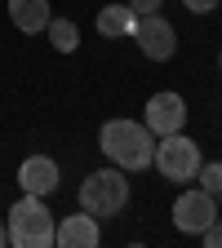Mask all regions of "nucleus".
Returning <instances> with one entry per match:
<instances>
[{
  "mask_svg": "<svg viewBox=\"0 0 222 248\" xmlns=\"http://www.w3.org/2000/svg\"><path fill=\"white\" fill-rule=\"evenodd\" d=\"M98 151L124 173H138L151 169V155H155V133L138 120H107L98 129Z\"/></svg>",
  "mask_w": 222,
  "mask_h": 248,
  "instance_id": "obj_1",
  "label": "nucleus"
},
{
  "mask_svg": "<svg viewBox=\"0 0 222 248\" xmlns=\"http://www.w3.org/2000/svg\"><path fill=\"white\" fill-rule=\"evenodd\" d=\"M5 226H9V244L14 248H53V231H58V217L49 213L45 195H27L9 208L5 217Z\"/></svg>",
  "mask_w": 222,
  "mask_h": 248,
  "instance_id": "obj_2",
  "label": "nucleus"
},
{
  "mask_svg": "<svg viewBox=\"0 0 222 248\" xmlns=\"http://www.w3.org/2000/svg\"><path fill=\"white\" fill-rule=\"evenodd\" d=\"M124 204H129V177H124V169L111 164V169H98L80 182V208L93 213L98 222L124 213Z\"/></svg>",
  "mask_w": 222,
  "mask_h": 248,
  "instance_id": "obj_3",
  "label": "nucleus"
},
{
  "mask_svg": "<svg viewBox=\"0 0 222 248\" xmlns=\"http://www.w3.org/2000/svg\"><path fill=\"white\" fill-rule=\"evenodd\" d=\"M151 164L160 169L165 182H196L200 173V146L187 138V133H165L160 142H155V155H151Z\"/></svg>",
  "mask_w": 222,
  "mask_h": 248,
  "instance_id": "obj_4",
  "label": "nucleus"
},
{
  "mask_svg": "<svg viewBox=\"0 0 222 248\" xmlns=\"http://www.w3.org/2000/svg\"><path fill=\"white\" fill-rule=\"evenodd\" d=\"M218 222V195H209L205 186H196V191H182L173 200V226L182 235H200L205 226Z\"/></svg>",
  "mask_w": 222,
  "mask_h": 248,
  "instance_id": "obj_5",
  "label": "nucleus"
},
{
  "mask_svg": "<svg viewBox=\"0 0 222 248\" xmlns=\"http://www.w3.org/2000/svg\"><path fill=\"white\" fill-rule=\"evenodd\" d=\"M134 40H138L142 58H151V62H169V58L178 53V36H173L169 18H160V14H147V18H138V27H134Z\"/></svg>",
  "mask_w": 222,
  "mask_h": 248,
  "instance_id": "obj_6",
  "label": "nucleus"
},
{
  "mask_svg": "<svg viewBox=\"0 0 222 248\" xmlns=\"http://www.w3.org/2000/svg\"><path fill=\"white\" fill-rule=\"evenodd\" d=\"M142 124L155 133V138H165V133H182V124H187V102H182V93H151L147 98V111H142Z\"/></svg>",
  "mask_w": 222,
  "mask_h": 248,
  "instance_id": "obj_7",
  "label": "nucleus"
},
{
  "mask_svg": "<svg viewBox=\"0 0 222 248\" xmlns=\"http://www.w3.org/2000/svg\"><path fill=\"white\" fill-rule=\"evenodd\" d=\"M102 231H98V217L93 213H71V217H58V231H53V244L58 248H98Z\"/></svg>",
  "mask_w": 222,
  "mask_h": 248,
  "instance_id": "obj_8",
  "label": "nucleus"
},
{
  "mask_svg": "<svg viewBox=\"0 0 222 248\" xmlns=\"http://www.w3.org/2000/svg\"><path fill=\"white\" fill-rule=\"evenodd\" d=\"M58 182H62V173H58V164L49 160V155H27V160L18 164V186L27 195H53Z\"/></svg>",
  "mask_w": 222,
  "mask_h": 248,
  "instance_id": "obj_9",
  "label": "nucleus"
},
{
  "mask_svg": "<svg viewBox=\"0 0 222 248\" xmlns=\"http://www.w3.org/2000/svg\"><path fill=\"white\" fill-rule=\"evenodd\" d=\"M53 9L49 0H9V22L22 31V36H40V31L49 27Z\"/></svg>",
  "mask_w": 222,
  "mask_h": 248,
  "instance_id": "obj_10",
  "label": "nucleus"
},
{
  "mask_svg": "<svg viewBox=\"0 0 222 248\" xmlns=\"http://www.w3.org/2000/svg\"><path fill=\"white\" fill-rule=\"evenodd\" d=\"M134 27H138V14L129 5H107L98 14V36L102 40H120V36H134Z\"/></svg>",
  "mask_w": 222,
  "mask_h": 248,
  "instance_id": "obj_11",
  "label": "nucleus"
},
{
  "mask_svg": "<svg viewBox=\"0 0 222 248\" xmlns=\"http://www.w3.org/2000/svg\"><path fill=\"white\" fill-rule=\"evenodd\" d=\"M45 36H49V45H53L58 53H76V49H80V31H76L71 18H49Z\"/></svg>",
  "mask_w": 222,
  "mask_h": 248,
  "instance_id": "obj_12",
  "label": "nucleus"
},
{
  "mask_svg": "<svg viewBox=\"0 0 222 248\" xmlns=\"http://www.w3.org/2000/svg\"><path fill=\"white\" fill-rule=\"evenodd\" d=\"M196 182L205 186L209 195H218L222 191V160H213V164H200V173H196Z\"/></svg>",
  "mask_w": 222,
  "mask_h": 248,
  "instance_id": "obj_13",
  "label": "nucleus"
},
{
  "mask_svg": "<svg viewBox=\"0 0 222 248\" xmlns=\"http://www.w3.org/2000/svg\"><path fill=\"white\" fill-rule=\"evenodd\" d=\"M200 239H205V248H222V217H218L213 226H205V231H200Z\"/></svg>",
  "mask_w": 222,
  "mask_h": 248,
  "instance_id": "obj_14",
  "label": "nucleus"
},
{
  "mask_svg": "<svg viewBox=\"0 0 222 248\" xmlns=\"http://www.w3.org/2000/svg\"><path fill=\"white\" fill-rule=\"evenodd\" d=\"M129 9L138 18H147V14H160V0H129Z\"/></svg>",
  "mask_w": 222,
  "mask_h": 248,
  "instance_id": "obj_15",
  "label": "nucleus"
},
{
  "mask_svg": "<svg viewBox=\"0 0 222 248\" xmlns=\"http://www.w3.org/2000/svg\"><path fill=\"white\" fill-rule=\"evenodd\" d=\"M182 5L191 9V14H213V9H218V0H182Z\"/></svg>",
  "mask_w": 222,
  "mask_h": 248,
  "instance_id": "obj_16",
  "label": "nucleus"
},
{
  "mask_svg": "<svg viewBox=\"0 0 222 248\" xmlns=\"http://www.w3.org/2000/svg\"><path fill=\"white\" fill-rule=\"evenodd\" d=\"M5 244H9V226H5V222H0V248H5Z\"/></svg>",
  "mask_w": 222,
  "mask_h": 248,
  "instance_id": "obj_17",
  "label": "nucleus"
},
{
  "mask_svg": "<svg viewBox=\"0 0 222 248\" xmlns=\"http://www.w3.org/2000/svg\"><path fill=\"white\" fill-rule=\"evenodd\" d=\"M218 208H222V191H218Z\"/></svg>",
  "mask_w": 222,
  "mask_h": 248,
  "instance_id": "obj_18",
  "label": "nucleus"
},
{
  "mask_svg": "<svg viewBox=\"0 0 222 248\" xmlns=\"http://www.w3.org/2000/svg\"><path fill=\"white\" fill-rule=\"evenodd\" d=\"M218 67H222V53H218Z\"/></svg>",
  "mask_w": 222,
  "mask_h": 248,
  "instance_id": "obj_19",
  "label": "nucleus"
}]
</instances>
